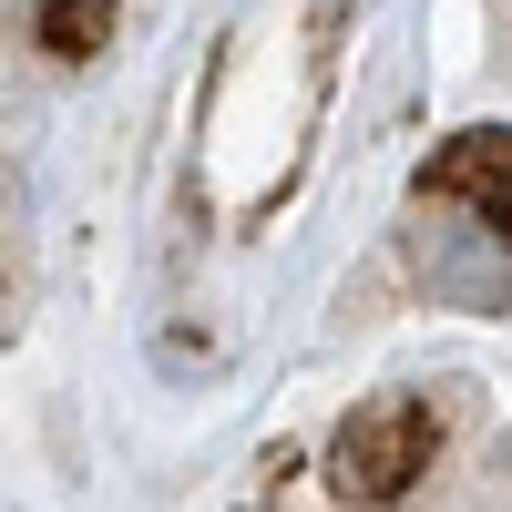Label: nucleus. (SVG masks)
<instances>
[{
	"mask_svg": "<svg viewBox=\"0 0 512 512\" xmlns=\"http://www.w3.org/2000/svg\"><path fill=\"white\" fill-rule=\"evenodd\" d=\"M400 256H410V287L431 297V308L512 318V216H502V205L420 175L410 216H400Z\"/></svg>",
	"mask_w": 512,
	"mask_h": 512,
	"instance_id": "obj_1",
	"label": "nucleus"
},
{
	"mask_svg": "<svg viewBox=\"0 0 512 512\" xmlns=\"http://www.w3.org/2000/svg\"><path fill=\"white\" fill-rule=\"evenodd\" d=\"M431 400H410V390H379L359 400L349 420H338V441H328V482L338 502H359V512H390L420 472H431Z\"/></svg>",
	"mask_w": 512,
	"mask_h": 512,
	"instance_id": "obj_2",
	"label": "nucleus"
}]
</instances>
